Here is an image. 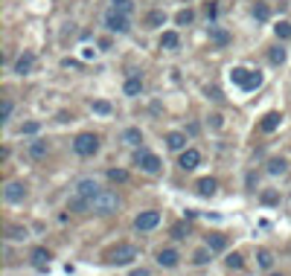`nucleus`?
Instances as JSON below:
<instances>
[{"label":"nucleus","instance_id":"1","mask_svg":"<svg viewBox=\"0 0 291 276\" xmlns=\"http://www.w3.org/2000/svg\"><path fill=\"white\" fill-rule=\"evenodd\" d=\"M73 210H91V213L97 215H114L117 210H120V195L114 192V189H102L99 195H94V198H76L73 201Z\"/></svg>","mask_w":291,"mask_h":276},{"label":"nucleus","instance_id":"2","mask_svg":"<svg viewBox=\"0 0 291 276\" xmlns=\"http://www.w3.org/2000/svg\"><path fill=\"white\" fill-rule=\"evenodd\" d=\"M73 152L79 154V157H94L99 152V137L97 134H79L73 140Z\"/></svg>","mask_w":291,"mask_h":276},{"label":"nucleus","instance_id":"3","mask_svg":"<svg viewBox=\"0 0 291 276\" xmlns=\"http://www.w3.org/2000/svg\"><path fill=\"white\" fill-rule=\"evenodd\" d=\"M137 256H140V250L134 245H120L108 253V262H111V265H131Z\"/></svg>","mask_w":291,"mask_h":276},{"label":"nucleus","instance_id":"4","mask_svg":"<svg viewBox=\"0 0 291 276\" xmlns=\"http://www.w3.org/2000/svg\"><path fill=\"white\" fill-rule=\"evenodd\" d=\"M102 192V186H99V181L97 178H79L76 184H73V195L76 198H94V195H99Z\"/></svg>","mask_w":291,"mask_h":276},{"label":"nucleus","instance_id":"5","mask_svg":"<svg viewBox=\"0 0 291 276\" xmlns=\"http://www.w3.org/2000/svg\"><path fill=\"white\" fill-rule=\"evenodd\" d=\"M105 27H108L111 32H117V35H126V32L131 30L129 15H126V12H117V9H111V12L105 15Z\"/></svg>","mask_w":291,"mask_h":276},{"label":"nucleus","instance_id":"6","mask_svg":"<svg viewBox=\"0 0 291 276\" xmlns=\"http://www.w3.org/2000/svg\"><path fill=\"white\" fill-rule=\"evenodd\" d=\"M134 163H137L143 172H149V175H158V172H161V157H158V154H152V152H146V149H140V152H137Z\"/></svg>","mask_w":291,"mask_h":276},{"label":"nucleus","instance_id":"7","mask_svg":"<svg viewBox=\"0 0 291 276\" xmlns=\"http://www.w3.org/2000/svg\"><path fill=\"white\" fill-rule=\"evenodd\" d=\"M158 224H161V213L158 210H146V213H140L134 218V227L137 230H155Z\"/></svg>","mask_w":291,"mask_h":276},{"label":"nucleus","instance_id":"8","mask_svg":"<svg viewBox=\"0 0 291 276\" xmlns=\"http://www.w3.org/2000/svg\"><path fill=\"white\" fill-rule=\"evenodd\" d=\"M3 198H6L9 204H21V201L27 198V186L12 181V184H6V189H3Z\"/></svg>","mask_w":291,"mask_h":276},{"label":"nucleus","instance_id":"9","mask_svg":"<svg viewBox=\"0 0 291 276\" xmlns=\"http://www.w3.org/2000/svg\"><path fill=\"white\" fill-rule=\"evenodd\" d=\"M198 163H201V152H198V149H187V152H181V160H178V166H181L184 172H193Z\"/></svg>","mask_w":291,"mask_h":276},{"label":"nucleus","instance_id":"10","mask_svg":"<svg viewBox=\"0 0 291 276\" xmlns=\"http://www.w3.org/2000/svg\"><path fill=\"white\" fill-rule=\"evenodd\" d=\"M35 67V56L32 53H24V56H18V61H15V73L18 76H30Z\"/></svg>","mask_w":291,"mask_h":276},{"label":"nucleus","instance_id":"11","mask_svg":"<svg viewBox=\"0 0 291 276\" xmlns=\"http://www.w3.org/2000/svg\"><path fill=\"white\" fill-rule=\"evenodd\" d=\"M280 123H283V117H280L277 111H271V114H265V117H262V123H259V128H262L265 134H274V131L280 128Z\"/></svg>","mask_w":291,"mask_h":276},{"label":"nucleus","instance_id":"12","mask_svg":"<svg viewBox=\"0 0 291 276\" xmlns=\"http://www.w3.org/2000/svg\"><path fill=\"white\" fill-rule=\"evenodd\" d=\"M47 154H50V143L47 140H32L30 143V157L32 160H44Z\"/></svg>","mask_w":291,"mask_h":276},{"label":"nucleus","instance_id":"13","mask_svg":"<svg viewBox=\"0 0 291 276\" xmlns=\"http://www.w3.org/2000/svg\"><path fill=\"white\" fill-rule=\"evenodd\" d=\"M166 146H169L172 152H184V146H187V134H181V131L166 134Z\"/></svg>","mask_w":291,"mask_h":276},{"label":"nucleus","instance_id":"14","mask_svg":"<svg viewBox=\"0 0 291 276\" xmlns=\"http://www.w3.org/2000/svg\"><path fill=\"white\" fill-rule=\"evenodd\" d=\"M210 41H213L216 47H227V44H230V32L222 30V27H210Z\"/></svg>","mask_w":291,"mask_h":276},{"label":"nucleus","instance_id":"15","mask_svg":"<svg viewBox=\"0 0 291 276\" xmlns=\"http://www.w3.org/2000/svg\"><path fill=\"white\" fill-rule=\"evenodd\" d=\"M6 239H12V242H27L30 233H27V227H21V224H9V227H6Z\"/></svg>","mask_w":291,"mask_h":276},{"label":"nucleus","instance_id":"16","mask_svg":"<svg viewBox=\"0 0 291 276\" xmlns=\"http://www.w3.org/2000/svg\"><path fill=\"white\" fill-rule=\"evenodd\" d=\"M161 47H163V50H178V47H181V35H178L175 30L163 32V35H161Z\"/></svg>","mask_w":291,"mask_h":276},{"label":"nucleus","instance_id":"17","mask_svg":"<svg viewBox=\"0 0 291 276\" xmlns=\"http://www.w3.org/2000/svg\"><path fill=\"white\" fill-rule=\"evenodd\" d=\"M195 189H198V192H201L204 198H210V195H216V189H219V181H216V178H201Z\"/></svg>","mask_w":291,"mask_h":276},{"label":"nucleus","instance_id":"18","mask_svg":"<svg viewBox=\"0 0 291 276\" xmlns=\"http://www.w3.org/2000/svg\"><path fill=\"white\" fill-rule=\"evenodd\" d=\"M178 259H181V256H178L175 250H169V247L158 253V265H163V268H175V265H178Z\"/></svg>","mask_w":291,"mask_h":276},{"label":"nucleus","instance_id":"19","mask_svg":"<svg viewBox=\"0 0 291 276\" xmlns=\"http://www.w3.org/2000/svg\"><path fill=\"white\" fill-rule=\"evenodd\" d=\"M123 91H126V96H140V91H143V79H140V76H129Z\"/></svg>","mask_w":291,"mask_h":276},{"label":"nucleus","instance_id":"20","mask_svg":"<svg viewBox=\"0 0 291 276\" xmlns=\"http://www.w3.org/2000/svg\"><path fill=\"white\" fill-rule=\"evenodd\" d=\"M123 143L140 146V143H143V131H140V128H126V131H123Z\"/></svg>","mask_w":291,"mask_h":276},{"label":"nucleus","instance_id":"21","mask_svg":"<svg viewBox=\"0 0 291 276\" xmlns=\"http://www.w3.org/2000/svg\"><path fill=\"white\" fill-rule=\"evenodd\" d=\"M207 247L216 250V253H222V250H227V239L219 236V233H213V236H207Z\"/></svg>","mask_w":291,"mask_h":276},{"label":"nucleus","instance_id":"22","mask_svg":"<svg viewBox=\"0 0 291 276\" xmlns=\"http://www.w3.org/2000/svg\"><path fill=\"white\" fill-rule=\"evenodd\" d=\"M47 262H50V253H47L44 247H35V250H32V265L44 271V268H47Z\"/></svg>","mask_w":291,"mask_h":276},{"label":"nucleus","instance_id":"23","mask_svg":"<svg viewBox=\"0 0 291 276\" xmlns=\"http://www.w3.org/2000/svg\"><path fill=\"white\" fill-rule=\"evenodd\" d=\"M248 76H251V70H245V67H233V70H230V79H233V82H236L239 88H245Z\"/></svg>","mask_w":291,"mask_h":276},{"label":"nucleus","instance_id":"24","mask_svg":"<svg viewBox=\"0 0 291 276\" xmlns=\"http://www.w3.org/2000/svg\"><path fill=\"white\" fill-rule=\"evenodd\" d=\"M91 108H94V114H102V117H111V114H114L111 102H102V99H99V102H94Z\"/></svg>","mask_w":291,"mask_h":276},{"label":"nucleus","instance_id":"25","mask_svg":"<svg viewBox=\"0 0 291 276\" xmlns=\"http://www.w3.org/2000/svg\"><path fill=\"white\" fill-rule=\"evenodd\" d=\"M146 24H149V27H163V24H166V15H163V12H149V15H146Z\"/></svg>","mask_w":291,"mask_h":276},{"label":"nucleus","instance_id":"26","mask_svg":"<svg viewBox=\"0 0 291 276\" xmlns=\"http://www.w3.org/2000/svg\"><path fill=\"white\" fill-rule=\"evenodd\" d=\"M108 181H114V184H126V181H129V172H126V169H111V172H108Z\"/></svg>","mask_w":291,"mask_h":276},{"label":"nucleus","instance_id":"27","mask_svg":"<svg viewBox=\"0 0 291 276\" xmlns=\"http://www.w3.org/2000/svg\"><path fill=\"white\" fill-rule=\"evenodd\" d=\"M193 12H190V9H181V12H178V15H175V24H178V27H187V24H193Z\"/></svg>","mask_w":291,"mask_h":276},{"label":"nucleus","instance_id":"28","mask_svg":"<svg viewBox=\"0 0 291 276\" xmlns=\"http://www.w3.org/2000/svg\"><path fill=\"white\" fill-rule=\"evenodd\" d=\"M257 262H259V268H271V265H274L271 250H259V253H257Z\"/></svg>","mask_w":291,"mask_h":276},{"label":"nucleus","instance_id":"29","mask_svg":"<svg viewBox=\"0 0 291 276\" xmlns=\"http://www.w3.org/2000/svg\"><path fill=\"white\" fill-rule=\"evenodd\" d=\"M259 85H262V73H251V76H248V82H245V88H242V91H257Z\"/></svg>","mask_w":291,"mask_h":276},{"label":"nucleus","instance_id":"30","mask_svg":"<svg viewBox=\"0 0 291 276\" xmlns=\"http://www.w3.org/2000/svg\"><path fill=\"white\" fill-rule=\"evenodd\" d=\"M254 18H257V21H268V18H271V9H268L265 3H257V6H254Z\"/></svg>","mask_w":291,"mask_h":276},{"label":"nucleus","instance_id":"31","mask_svg":"<svg viewBox=\"0 0 291 276\" xmlns=\"http://www.w3.org/2000/svg\"><path fill=\"white\" fill-rule=\"evenodd\" d=\"M274 32H277V38H291V24L289 21H280V24L274 27Z\"/></svg>","mask_w":291,"mask_h":276},{"label":"nucleus","instance_id":"32","mask_svg":"<svg viewBox=\"0 0 291 276\" xmlns=\"http://www.w3.org/2000/svg\"><path fill=\"white\" fill-rule=\"evenodd\" d=\"M242 265H245V259H242L239 253H230V256H227V268H230V271H239Z\"/></svg>","mask_w":291,"mask_h":276},{"label":"nucleus","instance_id":"33","mask_svg":"<svg viewBox=\"0 0 291 276\" xmlns=\"http://www.w3.org/2000/svg\"><path fill=\"white\" fill-rule=\"evenodd\" d=\"M111 9H117V12H126V15H129L134 6H131V0H111Z\"/></svg>","mask_w":291,"mask_h":276},{"label":"nucleus","instance_id":"34","mask_svg":"<svg viewBox=\"0 0 291 276\" xmlns=\"http://www.w3.org/2000/svg\"><path fill=\"white\" fill-rule=\"evenodd\" d=\"M268 172H271V175H283V172H286V160H271V163H268Z\"/></svg>","mask_w":291,"mask_h":276},{"label":"nucleus","instance_id":"35","mask_svg":"<svg viewBox=\"0 0 291 276\" xmlns=\"http://www.w3.org/2000/svg\"><path fill=\"white\" fill-rule=\"evenodd\" d=\"M172 236H175V239H187V236H190V227L181 221V224H175V227H172Z\"/></svg>","mask_w":291,"mask_h":276},{"label":"nucleus","instance_id":"36","mask_svg":"<svg viewBox=\"0 0 291 276\" xmlns=\"http://www.w3.org/2000/svg\"><path fill=\"white\" fill-rule=\"evenodd\" d=\"M271 61L283 64V61H286V50H283V47H274V50H271Z\"/></svg>","mask_w":291,"mask_h":276},{"label":"nucleus","instance_id":"37","mask_svg":"<svg viewBox=\"0 0 291 276\" xmlns=\"http://www.w3.org/2000/svg\"><path fill=\"white\" fill-rule=\"evenodd\" d=\"M9 117H12V102H9V99H3V105H0V120L6 123Z\"/></svg>","mask_w":291,"mask_h":276},{"label":"nucleus","instance_id":"38","mask_svg":"<svg viewBox=\"0 0 291 276\" xmlns=\"http://www.w3.org/2000/svg\"><path fill=\"white\" fill-rule=\"evenodd\" d=\"M193 262L195 265H207V262H210V253H207V250H198V253L193 256Z\"/></svg>","mask_w":291,"mask_h":276},{"label":"nucleus","instance_id":"39","mask_svg":"<svg viewBox=\"0 0 291 276\" xmlns=\"http://www.w3.org/2000/svg\"><path fill=\"white\" fill-rule=\"evenodd\" d=\"M207 96H210L213 102H222V99H225V96H222V91H219V88H207Z\"/></svg>","mask_w":291,"mask_h":276},{"label":"nucleus","instance_id":"40","mask_svg":"<svg viewBox=\"0 0 291 276\" xmlns=\"http://www.w3.org/2000/svg\"><path fill=\"white\" fill-rule=\"evenodd\" d=\"M38 128H41L38 123H27V125H24V131H21V134H27V137H30V134H38Z\"/></svg>","mask_w":291,"mask_h":276},{"label":"nucleus","instance_id":"41","mask_svg":"<svg viewBox=\"0 0 291 276\" xmlns=\"http://www.w3.org/2000/svg\"><path fill=\"white\" fill-rule=\"evenodd\" d=\"M210 125H213V128H222V114H213V117H210Z\"/></svg>","mask_w":291,"mask_h":276},{"label":"nucleus","instance_id":"42","mask_svg":"<svg viewBox=\"0 0 291 276\" xmlns=\"http://www.w3.org/2000/svg\"><path fill=\"white\" fill-rule=\"evenodd\" d=\"M262 201H265V204H277V192H265Z\"/></svg>","mask_w":291,"mask_h":276},{"label":"nucleus","instance_id":"43","mask_svg":"<svg viewBox=\"0 0 291 276\" xmlns=\"http://www.w3.org/2000/svg\"><path fill=\"white\" fill-rule=\"evenodd\" d=\"M216 12H219V6H216V3H210V6H207V18L213 21V18H216Z\"/></svg>","mask_w":291,"mask_h":276},{"label":"nucleus","instance_id":"44","mask_svg":"<svg viewBox=\"0 0 291 276\" xmlns=\"http://www.w3.org/2000/svg\"><path fill=\"white\" fill-rule=\"evenodd\" d=\"M62 67H82V64L73 61V59H65V61H62Z\"/></svg>","mask_w":291,"mask_h":276},{"label":"nucleus","instance_id":"45","mask_svg":"<svg viewBox=\"0 0 291 276\" xmlns=\"http://www.w3.org/2000/svg\"><path fill=\"white\" fill-rule=\"evenodd\" d=\"M131 276H149V271L146 268H137V271H131Z\"/></svg>","mask_w":291,"mask_h":276},{"label":"nucleus","instance_id":"46","mask_svg":"<svg viewBox=\"0 0 291 276\" xmlns=\"http://www.w3.org/2000/svg\"><path fill=\"white\" fill-rule=\"evenodd\" d=\"M271 276H283V274H271Z\"/></svg>","mask_w":291,"mask_h":276}]
</instances>
